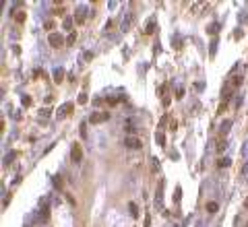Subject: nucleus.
I'll return each instance as SVG.
<instances>
[{"label":"nucleus","instance_id":"21","mask_svg":"<svg viewBox=\"0 0 248 227\" xmlns=\"http://www.w3.org/2000/svg\"><path fill=\"white\" fill-rule=\"evenodd\" d=\"M79 134H81V138H87V124L85 122L81 124V128H79Z\"/></svg>","mask_w":248,"mask_h":227},{"label":"nucleus","instance_id":"10","mask_svg":"<svg viewBox=\"0 0 248 227\" xmlns=\"http://www.w3.org/2000/svg\"><path fill=\"white\" fill-rule=\"evenodd\" d=\"M217 31H219V23H211L209 27H207V33H209V35H215Z\"/></svg>","mask_w":248,"mask_h":227},{"label":"nucleus","instance_id":"17","mask_svg":"<svg viewBox=\"0 0 248 227\" xmlns=\"http://www.w3.org/2000/svg\"><path fill=\"white\" fill-rule=\"evenodd\" d=\"M15 157H17V151H11V153L4 157V165H11V161L15 159Z\"/></svg>","mask_w":248,"mask_h":227},{"label":"nucleus","instance_id":"5","mask_svg":"<svg viewBox=\"0 0 248 227\" xmlns=\"http://www.w3.org/2000/svg\"><path fill=\"white\" fill-rule=\"evenodd\" d=\"M105 120H110V114H93L89 118L91 124H99V122H105Z\"/></svg>","mask_w":248,"mask_h":227},{"label":"nucleus","instance_id":"22","mask_svg":"<svg viewBox=\"0 0 248 227\" xmlns=\"http://www.w3.org/2000/svg\"><path fill=\"white\" fill-rule=\"evenodd\" d=\"M77 101H79V103H81V106H83V103H87V101H89V97H87V93L83 91L81 95H79V99H77Z\"/></svg>","mask_w":248,"mask_h":227},{"label":"nucleus","instance_id":"24","mask_svg":"<svg viewBox=\"0 0 248 227\" xmlns=\"http://www.w3.org/2000/svg\"><path fill=\"white\" fill-rule=\"evenodd\" d=\"M120 101H122V97H108V103H110V106H118Z\"/></svg>","mask_w":248,"mask_h":227},{"label":"nucleus","instance_id":"1","mask_svg":"<svg viewBox=\"0 0 248 227\" xmlns=\"http://www.w3.org/2000/svg\"><path fill=\"white\" fill-rule=\"evenodd\" d=\"M48 41H50V46L52 48H62L66 43V39L60 35V33H50V37H48Z\"/></svg>","mask_w":248,"mask_h":227},{"label":"nucleus","instance_id":"13","mask_svg":"<svg viewBox=\"0 0 248 227\" xmlns=\"http://www.w3.org/2000/svg\"><path fill=\"white\" fill-rule=\"evenodd\" d=\"M229 128H232V120H225L223 124H221V134H227Z\"/></svg>","mask_w":248,"mask_h":227},{"label":"nucleus","instance_id":"27","mask_svg":"<svg viewBox=\"0 0 248 227\" xmlns=\"http://www.w3.org/2000/svg\"><path fill=\"white\" fill-rule=\"evenodd\" d=\"M52 182H54V186H56L58 190L62 188V182H60V178H58V176H54V178H52Z\"/></svg>","mask_w":248,"mask_h":227},{"label":"nucleus","instance_id":"3","mask_svg":"<svg viewBox=\"0 0 248 227\" xmlns=\"http://www.w3.org/2000/svg\"><path fill=\"white\" fill-rule=\"evenodd\" d=\"M70 159H73L75 163H81V159H83V151H81V147H79V145H73V151H70Z\"/></svg>","mask_w":248,"mask_h":227},{"label":"nucleus","instance_id":"16","mask_svg":"<svg viewBox=\"0 0 248 227\" xmlns=\"http://www.w3.org/2000/svg\"><path fill=\"white\" fill-rule=\"evenodd\" d=\"M153 29H155V21H149V23L145 25V31H143V33H147V35H149V33H153Z\"/></svg>","mask_w":248,"mask_h":227},{"label":"nucleus","instance_id":"23","mask_svg":"<svg viewBox=\"0 0 248 227\" xmlns=\"http://www.w3.org/2000/svg\"><path fill=\"white\" fill-rule=\"evenodd\" d=\"M227 149V143L225 141H219V145H217V153H223Z\"/></svg>","mask_w":248,"mask_h":227},{"label":"nucleus","instance_id":"33","mask_svg":"<svg viewBox=\"0 0 248 227\" xmlns=\"http://www.w3.org/2000/svg\"><path fill=\"white\" fill-rule=\"evenodd\" d=\"M46 29H48V31L54 29V21H48V23H46Z\"/></svg>","mask_w":248,"mask_h":227},{"label":"nucleus","instance_id":"2","mask_svg":"<svg viewBox=\"0 0 248 227\" xmlns=\"http://www.w3.org/2000/svg\"><path fill=\"white\" fill-rule=\"evenodd\" d=\"M124 145L128 147V149H141V147H143V143H141V138H137V136H126L124 138Z\"/></svg>","mask_w":248,"mask_h":227},{"label":"nucleus","instance_id":"7","mask_svg":"<svg viewBox=\"0 0 248 227\" xmlns=\"http://www.w3.org/2000/svg\"><path fill=\"white\" fill-rule=\"evenodd\" d=\"M130 23H132V13H126L124 15V21H122V31H128Z\"/></svg>","mask_w":248,"mask_h":227},{"label":"nucleus","instance_id":"14","mask_svg":"<svg viewBox=\"0 0 248 227\" xmlns=\"http://www.w3.org/2000/svg\"><path fill=\"white\" fill-rule=\"evenodd\" d=\"M217 165L219 167H229V165H232V159H229V157H223V159L217 161Z\"/></svg>","mask_w":248,"mask_h":227},{"label":"nucleus","instance_id":"29","mask_svg":"<svg viewBox=\"0 0 248 227\" xmlns=\"http://www.w3.org/2000/svg\"><path fill=\"white\" fill-rule=\"evenodd\" d=\"M242 85V76L238 74V76H234V87H240Z\"/></svg>","mask_w":248,"mask_h":227},{"label":"nucleus","instance_id":"4","mask_svg":"<svg viewBox=\"0 0 248 227\" xmlns=\"http://www.w3.org/2000/svg\"><path fill=\"white\" fill-rule=\"evenodd\" d=\"M73 103H64V106H62L60 110H58V118H66V116H70V114H73Z\"/></svg>","mask_w":248,"mask_h":227},{"label":"nucleus","instance_id":"35","mask_svg":"<svg viewBox=\"0 0 248 227\" xmlns=\"http://www.w3.org/2000/svg\"><path fill=\"white\" fill-rule=\"evenodd\" d=\"M244 206H246V208H248V198H246V200H244Z\"/></svg>","mask_w":248,"mask_h":227},{"label":"nucleus","instance_id":"30","mask_svg":"<svg viewBox=\"0 0 248 227\" xmlns=\"http://www.w3.org/2000/svg\"><path fill=\"white\" fill-rule=\"evenodd\" d=\"M15 19L19 21V23H23V21H25V13H17V15H15Z\"/></svg>","mask_w":248,"mask_h":227},{"label":"nucleus","instance_id":"11","mask_svg":"<svg viewBox=\"0 0 248 227\" xmlns=\"http://www.w3.org/2000/svg\"><path fill=\"white\" fill-rule=\"evenodd\" d=\"M128 211H130V215L135 217V219H137V217H139V206H137L135 202H128Z\"/></svg>","mask_w":248,"mask_h":227},{"label":"nucleus","instance_id":"19","mask_svg":"<svg viewBox=\"0 0 248 227\" xmlns=\"http://www.w3.org/2000/svg\"><path fill=\"white\" fill-rule=\"evenodd\" d=\"M155 141L163 147V145H165V134H163V132H157V134H155Z\"/></svg>","mask_w":248,"mask_h":227},{"label":"nucleus","instance_id":"25","mask_svg":"<svg viewBox=\"0 0 248 227\" xmlns=\"http://www.w3.org/2000/svg\"><path fill=\"white\" fill-rule=\"evenodd\" d=\"M62 27H64L66 31H70V27H73V19H64V23H62Z\"/></svg>","mask_w":248,"mask_h":227},{"label":"nucleus","instance_id":"34","mask_svg":"<svg viewBox=\"0 0 248 227\" xmlns=\"http://www.w3.org/2000/svg\"><path fill=\"white\" fill-rule=\"evenodd\" d=\"M225 108H227L225 103H221V106H219V110H217V112H219V114H223V112H225Z\"/></svg>","mask_w":248,"mask_h":227},{"label":"nucleus","instance_id":"18","mask_svg":"<svg viewBox=\"0 0 248 227\" xmlns=\"http://www.w3.org/2000/svg\"><path fill=\"white\" fill-rule=\"evenodd\" d=\"M209 48H211V50H209V56L213 58V56H215V52H217V39L211 41V46H209Z\"/></svg>","mask_w":248,"mask_h":227},{"label":"nucleus","instance_id":"32","mask_svg":"<svg viewBox=\"0 0 248 227\" xmlns=\"http://www.w3.org/2000/svg\"><path fill=\"white\" fill-rule=\"evenodd\" d=\"M234 37H236V39H240V37H242V29H236V33H234Z\"/></svg>","mask_w":248,"mask_h":227},{"label":"nucleus","instance_id":"15","mask_svg":"<svg viewBox=\"0 0 248 227\" xmlns=\"http://www.w3.org/2000/svg\"><path fill=\"white\" fill-rule=\"evenodd\" d=\"M217 208H219L217 202H213V200H211V202H207V211H209V213H217Z\"/></svg>","mask_w":248,"mask_h":227},{"label":"nucleus","instance_id":"28","mask_svg":"<svg viewBox=\"0 0 248 227\" xmlns=\"http://www.w3.org/2000/svg\"><path fill=\"white\" fill-rule=\"evenodd\" d=\"M75 39H77V33H70V35L66 37V43L70 46V43H75Z\"/></svg>","mask_w":248,"mask_h":227},{"label":"nucleus","instance_id":"20","mask_svg":"<svg viewBox=\"0 0 248 227\" xmlns=\"http://www.w3.org/2000/svg\"><path fill=\"white\" fill-rule=\"evenodd\" d=\"M180 198H182V188H180V186H176V192H174V200H176V202H180Z\"/></svg>","mask_w":248,"mask_h":227},{"label":"nucleus","instance_id":"8","mask_svg":"<svg viewBox=\"0 0 248 227\" xmlns=\"http://www.w3.org/2000/svg\"><path fill=\"white\" fill-rule=\"evenodd\" d=\"M48 213H50V206L46 202H41V211H39V219L41 221H48Z\"/></svg>","mask_w":248,"mask_h":227},{"label":"nucleus","instance_id":"26","mask_svg":"<svg viewBox=\"0 0 248 227\" xmlns=\"http://www.w3.org/2000/svg\"><path fill=\"white\" fill-rule=\"evenodd\" d=\"M23 106H25V108L31 106V97H29V95H23Z\"/></svg>","mask_w":248,"mask_h":227},{"label":"nucleus","instance_id":"31","mask_svg":"<svg viewBox=\"0 0 248 227\" xmlns=\"http://www.w3.org/2000/svg\"><path fill=\"white\" fill-rule=\"evenodd\" d=\"M176 97H178V99H182V97H184V89H182V87H180L178 91H176Z\"/></svg>","mask_w":248,"mask_h":227},{"label":"nucleus","instance_id":"9","mask_svg":"<svg viewBox=\"0 0 248 227\" xmlns=\"http://www.w3.org/2000/svg\"><path fill=\"white\" fill-rule=\"evenodd\" d=\"M62 78H64V70H62V68H56L54 70V83H62Z\"/></svg>","mask_w":248,"mask_h":227},{"label":"nucleus","instance_id":"6","mask_svg":"<svg viewBox=\"0 0 248 227\" xmlns=\"http://www.w3.org/2000/svg\"><path fill=\"white\" fill-rule=\"evenodd\" d=\"M85 15H87V11H85V8H77V13H75V23H79V25H81V23L85 21Z\"/></svg>","mask_w":248,"mask_h":227},{"label":"nucleus","instance_id":"12","mask_svg":"<svg viewBox=\"0 0 248 227\" xmlns=\"http://www.w3.org/2000/svg\"><path fill=\"white\" fill-rule=\"evenodd\" d=\"M161 196H163V182H159V186H157V204H161Z\"/></svg>","mask_w":248,"mask_h":227}]
</instances>
